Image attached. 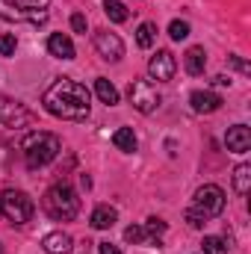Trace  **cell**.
I'll list each match as a JSON object with an SVG mask.
<instances>
[{"label": "cell", "instance_id": "obj_20", "mask_svg": "<svg viewBox=\"0 0 251 254\" xmlns=\"http://www.w3.org/2000/svg\"><path fill=\"white\" fill-rule=\"evenodd\" d=\"M104 12H107V18H110V21H116V24H125L127 15H130L122 0H107V3H104Z\"/></svg>", "mask_w": 251, "mask_h": 254}, {"label": "cell", "instance_id": "obj_27", "mask_svg": "<svg viewBox=\"0 0 251 254\" xmlns=\"http://www.w3.org/2000/svg\"><path fill=\"white\" fill-rule=\"evenodd\" d=\"M71 27H74V33H83V36H86V30H89L86 15H83V12H74V15H71Z\"/></svg>", "mask_w": 251, "mask_h": 254}, {"label": "cell", "instance_id": "obj_5", "mask_svg": "<svg viewBox=\"0 0 251 254\" xmlns=\"http://www.w3.org/2000/svg\"><path fill=\"white\" fill-rule=\"evenodd\" d=\"M33 198L27 195V192L21 190H6L0 195V213H3V219L6 222H12V225H24V222H30L33 219Z\"/></svg>", "mask_w": 251, "mask_h": 254}, {"label": "cell", "instance_id": "obj_11", "mask_svg": "<svg viewBox=\"0 0 251 254\" xmlns=\"http://www.w3.org/2000/svg\"><path fill=\"white\" fill-rule=\"evenodd\" d=\"M225 145L231 154H246L251 148V130L246 125H234L228 127V136H225Z\"/></svg>", "mask_w": 251, "mask_h": 254}, {"label": "cell", "instance_id": "obj_24", "mask_svg": "<svg viewBox=\"0 0 251 254\" xmlns=\"http://www.w3.org/2000/svg\"><path fill=\"white\" fill-rule=\"evenodd\" d=\"M125 240L130 246H139V243H148V234H145V228L142 225H130L125 231Z\"/></svg>", "mask_w": 251, "mask_h": 254}, {"label": "cell", "instance_id": "obj_2", "mask_svg": "<svg viewBox=\"0 0 251 254\" xmlns=\"http://www.w3.org/2000/svg\"><path fill=\"white\" fill-rule=\"evenodd\" d=\"M63 151V142L57 133H48V130H33L24 136L21 142V154H24V163L27 169H45L48 163L57 160V154Z\"/></svg>", "mask_w": 251, "mask_h": 254}, {"label": "cell", "instance_id": "obj_4", "mask_svg": "<svg viewBox=\"0 0 251 254\" xmlns=\"http://www.w3.org/2000/svg\"><path fill=\"white\" fill-rule=\"evenodd\" d=\"M48 3L51 0H0V18L6 21H30L45 24L48 21Z\"/></svg>", "mask_w": 251, "mask_h": 254}, {"label": "cell", "instance_id": "obj_10", "mask_svg": "<svg viewBox=\"0 0 251 254\" xmlns=\"http://www.w3.org/2000/svg\"><path fill=\"white\" fill-rule=\"evenodd\" d=\"M175 71H178V63H175V57H172L169 51H157V54L151 57V63H148V74H151L154 80H160V83L172 80Z\"/></svg>", "mask_w": 251, "mask_h": 254}, {"label": "cell", "instance_id": "obj_18", "mask_svg": "<svg viewBox=\"0 0 251 254\" xmlns=\"http://www.w3.org/2000/svg\"><path fill=\"white\" fill-rule=\"evenodd\" d=\"M234 190L240 192V195H249V190H251V166L249 163H240L234 169Z\"/></svg>", "mask_w": 251, "mask_h": 254}, {"label": "cell", "instance_id": "obj_23", "mask_svg": "<svg viewBox=\"0 0 251 254\" xmlns=\"http://www.w3.org/2000/svg\"><path fill=\"white\" fill-rule=\"evenodd\" d=\"M142 228H145L148 240H157V243H160V237L166 234V222H163V219H157V216H151V219H148Z\"/></svg>", "mask_w": 251, "mask_h": 254}, {"label": "cell", "instance_id": "obj_7", "mask_svg": "<svg viewBox=\"0 0 251 254\" xmlns=\"http://www.w3.org/2000/svg\"><path fill=\"white\" fill-rule=\"evenodd\" d=\"M127 95H130L133 110L142 113V116H148V113H154V110L160 107V95H157V89L151 86V80H133Z\"/></svg>", "mask_w": 251, "mask_h": 254}, {"label": "cell", "instance_id": "obj_14", "mask_svg": "<svg viewBox=\"0 0 251 254\" xmlns=\"http://www.w3.org/2000/svg\"><path fill=\"white\" fill-rule=\"evenodd\" d=\"M71 237L63 234V231H54V234H48L45 240H42V249L48 254H71Z\"/></svg>", "mask_w": 251, "mask_h": 254}, {"label": "cell", "instance_id": "obj_16", "mask_svg": "<svg viewBox=\"0 0 251 254\" xmlns=\"http://www.w3.org/2000/svg\"><path fill=\"white\" fill-rule=\"evenodd\" d=\"M116 219H119V213H116L113 207H107V204H101V207H95V210H92V228H98V231L113 228V225H116Z\"/></svg>", "mask_w": 251, "mask_h": 254}, {"label": "cell", "instance_id": "obj_8", "mask_svg": "<svg viewBox=\"0 0 251 254\" xmlns=\"http://www.w3.org/2000/svg\"><path fill=\"white\" fill-rule=\"evenodd\" d=\"M30 122H33V113L21 101L0 95V125L3 127H27Z\"/></svg>", "mask_w": 251, "mask_h": 254}, {"label": "cell", "instance_id": "obj_12", "mask_svg": "<svg viewBox=\"0 0 251 254\" xmlns=\"http://www.w3.org/2000/svg\"><path fill=\"white\" fill-rule=\"evenodd\" d=\"M48 51H51V57H57V60H74V42H71L65 33H54V36L48 39Z\"/></svg>", "mask_w": 251, "mask_h": 254}, {"label": "cell", "instance_id": "obj_3", "mask_svg": "<svg viewBox=\"0 0 251 254\" xmlns=\"http://www.w3.org/2000/svg\"><path fill=\"white\" fill-rule=\"evenodd\" d=\"M42 207H45V213L54 222H71L80 213V198H77V192L71 190L68 184H54L51 190L45 192Z\"/></svg>", "mask_w": 251, "mask_h": 254}, {"label": "cell", "instance_id": "obj_25", "mask_svg": "<svg viewBox=\"0 0 251 254\" xmlns=\"http://www.w3.org/2000/svg\"><path fill=\"white\" fill-rule=\"evenodd\" d=\"M169 36H172L175 42H184L189 36V24L187 21H172V24H169Z\"/></svg>", "mask_w": 251, "mask_h": 254}, {"label": "cell", "instance_id": "obj_29", "mask_svg": "<svg viewBox=\"0 0 251 254\" xmlns=\"http://www.w3.org/2000/svg\"><path fill=\"white\" fill-rule=\"evenodd\" d=\"M231 65H234V68H240V71H246V74L251 71V65L246 63V60H240V57H231Z\"/></svg>", "mask_w": 251, "mask_h": 254}, {"label": "cell", "instance_id": "obj_31", "mask_svg": "<svg viewBox=\"0 0 251 254\" xmlns=\"http://www.w3.org/2000/svg\"><path fill=\"white\" fill-rule=\"evenodd\" d=\"M213 83H216V86H231V77H225V74H219V77H213Z\"/></svg>", "mask_w": 251, "mask_h": 254}, {"label": "cell", "instance_id": "obj_28", "mask_svg": "<svg viewBox=\"0 0 251 254\" xmlns=\"http://www.w3.org/2000/svg\"><path fill=\"white\" fill-rule=\"evenodd\" d=\"M187 222H189V228H204V225H207V219H204V216H198L192 207L187 210Z\"/></svg>", "mask_w": 251, "mask_h": 254}, {"label": "cell", "instance_id": "obj_1", "mask_svg": "<svg viewBox=\"0 0 251 254\" xmlns=\"http://www.w3.org/2000/svg\"><path fill=\"white\" fill-rule=\"evenodd\" d=\"M89 101H92L89 89L80 86V83L71 80V77H57V80L45 89V95H42L45 110H48L51 116H57V119H65V122H83V119L89 116V110H92Z\"/></svg>", "mask_w": 251, "mask_h": 254}, {"label": "cell", "instance_id": "obj_19", "mask_svg": "<svg viewBox=\"0 0 251 254\" xmlns=\"http://www.w3.org/2000/svg\"><path fill=\"white\" fill-rule=\"evenodd\" d=\"M113 142H116L119 151H127V154L136 151V133H133L130 127H119V130L113 133Z\"/></svg>", "mask_w": 251, "mask_h": 254}, {"label": "cell", "instance_id": "obj_9", "mask_svg": "<svg viewBox=\"0 0 251 254\" xmlns=\"http://www.w3.org/2000/svg\"><path fill=\"white\" fill-rule=\"evenodd\" d=\"M95 51L101 54V60L119 63V60L125 57V42H122L116 33H110V30H98V33H95Z\"/></svg>", "mask_w": 251, "mask_h": 254}, {"label": "cell", "instance_id": "obj_30", "mask_svg": "<svg viewBox=\"0 0 251 254\" xmlns=\"http://www.w3.org/2000/svg\"><path fill=\"white\" fill-rule=\"evenodd\" d=\"M98 249H101V254H122L119 252V246H113V243H101Z\"/></svg>", "mask_w": 251, "mask_h": 254}, {"label": "cell", "instance_id": "obj_17", "mask_svg": "<svg viewBox=\"0 0 251 254\" xmlns=\"http://www.w3.org/2000/svg\"><path fill=\"white\" fill-rule=\"evenodd\" d=\"M95 95H98L107 107H116V104H119V89H116L107 77H98V80H95Z\"/></svg>", "mask_w": 251, "mask_h": 254}, {"label": "cell", "instance_id": "obj_13", "mask_svg": "<svg viewBox=\"0 0 251 254\" xmlns=\"http://www.w3.org/2000/svg\"><path fill=\"white\" fill-rule=\"evenodd\" d=\"M189 104H192L195 113H216L222 107V98L213 95V92H192L189 95Z\"/></svg>", "mask_w": 251, "mask_h": 254}, {"label": "cell", "instance_id": "obj_6", "mask_svg": "<svg viewBox=\"0 0 251 254\" xmlns=\"http://www.w3.org/2000/svg\"><path fill=\"white\" fill-rule=\"evenodd\" d=\"M192 210H195L198 216H204V219H216V216H222V210H225V192H222V187H216V184H204L201 190L195 192Z\"/></svg>", "mask_w": 251, "mask_h": 254}, {"label": "cell", "instance_id": "obj_15", "mask_svg": "<svg viewBox=\"0 0 251 254\" xmlns=\"http://www.w3.org/2000/svg\"><path fill=\"white\" fill-rule=\"evenodd\" d=\"M184 68H187L192 77L204 74V68H207V54H204V48H189L187 57H184Z\"/></svg>", "mask_w": 251, "mask_h": 254}, {"label": "cell", "instance_id": "obj_21", "mask_svg": "<svg viewBox=\"0 0 251 254\" xmlns=\"http://www.w3.org/2000/svg\"><path fill=\"white\" fill-rule=\"evenodd\" d=\"M154 39H157V27L154 24H139V30H136V45L142 48V51H148L151 45H154Z\"/></svg>", "mask_w": 251, "mask_h": 254}, {"label": "cell", "instance_id": "obj_26", "mask_svg": "<svg viewBox=\"0 0 251 254\" xmlns=\"http://www.w3.org/2000/svg\"><path fill=\"white\" fill-rule=\"evenodd\" d=\"M15 48H18L15 36H9V33H0V57H15Z\"/></svg>", "mask_w": 251, "mask_h": 254}, {"label": "cell", "instance_id": "obj_22", "mask_svg": "<svg viewBox=\"0 0 251 254\" xmlns=\"http://www.w3.org/2000/svg\"><path fill=\"white\" fill-rule=\"evenodd\" d=\"M204 254H228L231 252V246L222 240V237H204Z\"/></svg>", "mask_w": 251, "mask_h": 254}]
</instances>
